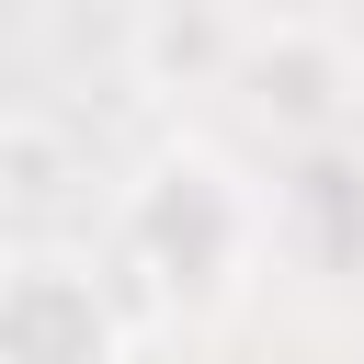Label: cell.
Segmentation results:
<instances>
[{
    "mask_svg": "<svg viewBox=\"0 0 364 364\" xmlns=\"http://www.w3.org/2000/svg\"><path fill=\"white\" fill-rule=\"evenodd\" d=\"M0 364H114V307L80 262H11L0 273Z\"/></svg>",
    "mask_w": 364,
    "mask_h": 364,
    "instance_id": "1",
    "label": "cell"
}]
</instances>
